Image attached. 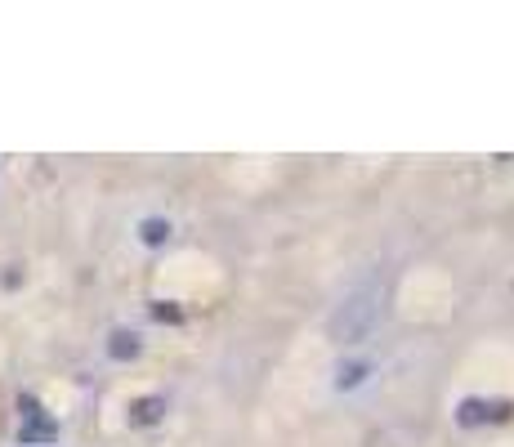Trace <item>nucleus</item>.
Returning <instances> with one entry per match:
<instances>
[{"label": "nucleus", "mask_w": 514, "mask_h": 447, "mask_svg": "<svg viewBox=\"0 0 514 447\" xmlns=\"http://www.w3.org/2000/svg\"><path fill=\"white\" fill-rule=\"evenodd\" d=\"M166 416V398H139L130 403V425H157Z\"/></svg>", "instance_id": "obj_4"}, {"label": "nucleus", "mask_w": 514, "mask_h": 447, "mask_svg": "<svg viewBox=\"0 0 514 447\" xmlns=\"http://www.w3.org/2000/svg\"><path fill=\"white\" fill-rule=\"evenodd\" d=\"M139 335L134 331H112V340H107V354H112L117 362H130V358H139Z\"/></svg>", "instance_id": "obj_5"}, {"label": "nucleus", "mask_w": 514, "mask_h": 447, "mask_svg": "<svg viewBox=\"0 0 514 447\" xmlns=\"http://www.w3.org/2000/svg\"><path fill=\"white\" fill-rule=\"evenodd\" d=\"M510 416V403H483V398H465L456 420L461 425H483V420H506Z\"/></svg>", "instance_id": "obj_3"}, {"label": "nucleus", "mask_w": 514, "mask_h": 447, "mask_svg": "<svg viewBox=\"0 0 514 447\" xmlns=\"http://www.w3.org/2000/svg\"><path fill=\"white\" fill-rule=\"evenodd\" d=\"M389 313V286L381 277H367V282L349 286L345 295H340V305L331 309V318H327V335H331L336 345H362L371 340V331L385 322Z\"/></svg>", "instance_id": "obj_1"}, {"label": "nucleus", "mask_w": 514, "mask_h": 447, "mask_svg": "<svg viewBox=\"0 0 514 447\" xmlns=\"http://www.w3.org/2000/svg\"><path fill=\"white\" fill-rule=\"evenodd\" d=\"M18 407H22V429H18L22 443H54L58 439V420L45 416L36 407V398H18Z\"/></svg>", "instance_id": "obj_2"}, {"label": "nucleus", "mask_w": 514, "mask_h": 447, "mask_svg": "<svg viewBox=\"0 0 514 447\" xmlns=\"http://www.w3.org/2000/svg\"><path fill=\"white\" fill-rule=\"evenodd\" d=\"M371 371V362H340L336 367V389H358Z\"/></svg>", "instance_id": "obj_6"}, {"label": "nucleus", "mask_w": 514, "mask_h": 447, "mask_svg": "<svg viewBox=\"0 0 514 447\" xmlns=\"http://www.w3.org/2000/svg\"><path fill=\"white\" fill-rule=\"evenodd\" d=\"M139 241L143 246H162V241H170V220H143L139 224Z\"/></svg>", "instance_id": "obj_7"}]
</instances>
